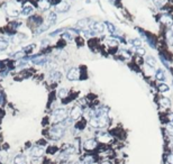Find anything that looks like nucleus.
I'll return each mask as SVG.
<instances>
[{
    "instance_id": "obj_1",
    "label": "nucleus",
    "mask_w": 173,
    "mask_h": 164,
    "mask_svg": "<svg viewBox=\"0 0 173 164\" xmlns=\"http://www.w3.org/2000/svg\"><path fill=\"white\" fill-rule=\"evenodd\" d=\"M108 123H109L108 117L103 112H97L90 119V125L95 128H98V129H102L105 127H107Z\"/></svg>"
},
{
    "instance_id": "obj_2",
    "label": "nucleus",
    "mask_w": 173,
    "mask_h": 164,
    "mask_svg": "<svg viewBox=\"0 0 173 164\" xmlns=\"http://www.w3.org/2000/svg\"><path fill=\"white\" fill-rule=\"evenodd\" d=\"M65 121H62V123H60L59 125H55V126H53L48 131V136L53 141H59L61 138L64 136L65 134Z\"/></svg>"
},
{
    "instance_id": "obj_3",
    "label": "nucleus",
    "mask_w": 173,
    "mask_h": 164,
    "mask_svg": "<svg viewBox=\"0 0 173 164\" xmlns=\"http://www.w3.org/2000/svg\"><path fill=\"white\" fill-rule=\"evenodd\" d=\"M67 118V109L66 108H57L53 112V119L55 123H62Z\"/></svg>"
},
{
    "instance_id": "obj_4",
    "label": "nucleus",
    "mask_w": 173,
    "mask_h": 164,
    "mask_svg": "<svg viewBox=\"0 0 173 164\" xmlns=\"http://www.w3.org/2000/svg\"><path fill=\"white\" fill-rule=\"evenodd\" d=\"M98 145H99V142L97 141L96 138H88V139H85L83 142L82 147L87 152H93V151H96L98 149Z\"/></svg>"
},
{
    "instance_id": "obj_5",
    "label": "nucleus",
    "mask_w": 173,
    "mask_h": 164,
    "mask_svg": "<svg viewBox=\"0 0 173 164\" xmlns=\"http://www.w3.org/2000/svg\"><path fill=\"white\" fill-rule=\"evenodd\" d=\"M45 153V149L44 147H42V146H33L32 149H29V156L33 159V160H40Z\"/></svg>"
},
{
    "instance_id": "obj_6",
    "label": "nucleus",
    "mask_w": 173,
    "mask_h": 164,
    "mask_svg": "<svg viewBox=\"0 0 173 164\" xmlns=\"http://www.w3.org/2000/svg\"><path fill=\"white\" fill-rule=\"evenodd\" d=\"M96 139L99 143L108 144V143H110L112 141V136L107 132H98L96 134Z\"/></svg>"
},
{
    "instance_id": "obj_7",
    "label": "nucleus",
    "mask_w": 173,
    "mask_h": 164,
    "mask_svg": "<svg viewBox=\"0 0 173 164\" xmlns=\"http://www.w3.org/2000/svg\"><path fill=\"white\" fill-rule=\"evenodd\" d=\"M81 164H98V157L93 154H87L85 156L80 159Z\"/></svg>"
},
{
    "instance_id": "obj_8",
    "label": "nucleus",
    "mask_w": 173,
    "mask_h": 164,
    "mask_svg": "<svg viewBox=\"0 0 173 164\" xmlns=\"http://www.w3.org/2000/svg\"><path fill=\"white\" fill-rule=\"evenodd\" d=\"M82 116V109L80 106H74L70 112V119L71 120H78Z\"/></svg>"
},
{
    "instance_id": "obj_9",
    "label": "nucleus",
    "mask_w": 173,
    "mask_h": 164,
    "mask_svg": "<svg viewBox=\"0 0 173 164\" xmlns=\"http://www.w3.org/2000/svg\"><path fill=\"white\" fill-rule=\"evenodd\" d=\"M66 78H67V80H71V81L78 80V79L80 78V71H79V69H77V67L70 69L69 72H67V74H66Z\"/></svg>"
},
{
    "instance_id": "obj_10",
    "label": "nucleus",
    "mask_w": 173,
    "mask_h": 164,
    "mask_svg": "<svg viewBox=\"0 0 173 164\" xmlns=\"http://www.w3.org/2000/svg\"><path fill=\"white\" fill-rule=\"evenodd\" d=\"M28 161H27V156L25 154H18L14 157L12 160V164H27Z\"/></svg>"
},
{
    "instance_id": "obj_11",
    "label": "nucleus",
    "mask_w": 173,
    "mask_h": 164,
    "mask_svg": "<svg viewBox=\"0 0 173 164\" xmlns=\"http://www.w3.org/2000/svg\"><path fill=\"white\" fill-rule=\"evenodd\" d=\"M7 12H8V15H10L11 17H15V16H18L19 10H18V8L16 7L14 4H8L7 5Z\"/></svg>"
},
{
    "instance_id": "obj_12",
    "label": "nucleus",
    "mask_w": 173,
    "mask_h": 164,
    "mask_svg": "<svg viewBox=\"0 0 173 164\" xmlns=\"http://www.w3.org/2000/svg\"><path fill=\"white\" fill-rule=\"evenodd\" d=\"M69 4L66 2V1H61L57 6H56V10L60 11V12H65V11L69 10Z\"/></svg>"
},
{
    "instance_id": "obj_13",
    "label": "nucleus",
    "mask_w": 173,
    "mask_h": 164,
    "mask_svg": "<svg viewBox=\"0 0 173 164\" xmlns=\"http://www.w3.org/2000/svg\"><path fill=\"white\" fill-rule=\"evenodd\" d=\"M38 7L41 10H47L48 8L51 7V4H50V1L48 0H40L38 1Z\"/></svg>"
},
{
    "instance_id": "obj_14",
    "label": "nucleus",
    "mask_w": 173,
    "mask_h": 164,
    "mask_svg": "<svg viewBox=\"0 0 173 164\" xmlns=\"http://www.w3.org/2000/svg\"><path fill=\"white\" fill-rule=\"evenodd\" d=\"M103 28H105V26H103L101 22H93V25H92V30L95 33H99V34L102 33Z\"/></svg>"
},
{
    "instance_id": "obj_15",
    "label": "nucleus",
    "mask_w": 173,
    "mask_h": 164,
    "mask_svg": "<svg viewBox=\"0 0 173 164\" xmlns=\"http://www.w3.org/2000/svg\"><path fill=\"white\" fill-rule=\"evenodd\" d=\"M164 162L165 164H173V152L170 151L168 153H165L164 155Z\"/></svg>"
},
{
    "instance_id": "obj_16",
    "label": "nucleus",
    "mask_w": 173,
    "mask_h": 164,
    "mask_svg": "<svg viewBox=\"0 0 173 164\" xmlns=\"http://www.w3.org/2000/svg\"><path fill=\"white\" fill-rule=\"evenodd\" d=\"M155 77H156V79H157L158 81H164V80H165V74H164V71H163V70H161V69H158L157 71H156V73H155Z\"/></svg>"
},
{
    "instance_id": "obj_17",
    "label": "nucleus",
    "mask_w": 173,
    "mask_h": 164,
    "mask_svg": "<svg viewBox=\"0 0 173 164\" xmlns=\"http://www.w3.org/2000/svg\"><path fill=\"white\" fill-rule=\"evenodd\" d=\"M160 104H161L162 107H164V108H169L170 106H171V102H170V100L168 98L163 97L160 99Z\"/></svg>"
},
{
    "instance_id": "obj_18",
    "label": "nucleus",
    "mask_w": 173,
    "mask_h": 164,
    "mask_svg": "<svg viewBox=\"0 0 173 164\" xmlns=\"http://www.w3.org/2000/svg\"><path fill=\"white\" fill-rule=\"evenodd\" d=\"M60 79H61V73H60V72H53V73L50 75V81L52 82L59 81Z\"/></svg>"
},
{
    "instance_id": "obj_19",
    "label": "nucleus",
    "mask_w": 173,
    "mask_h": 164,
    "mask_svg": "<svg viewBox=\"0 0 173 164\" xmlns=\"http://www.w3.org/2000/svg\"><path fill=\"white\" fill-rule=\"evenodd\" d=\"M161 22H164V24H165V25H168V26H171V25H172V22H173V20H172V18H171L170 16H162V17H161Z\"/></svg>"
},
{
    "instance_id": "obj_20",
    "label": "nucleus",
    "mask_w": 173,
    "mask_h": 164,
    "mask_svg": "<svg viewBox=\"0 0 173 164\" xmlns=\"http://www.w3.org/2000/svg\"><path fill=\"white\" fill-rule=\"evenodd\" d=\"M146 63L150 65V67H154L155 65H156V60H155L154 57L153 56H146Z\"/></svg>"
},
{
    "instance_id": "obj_21",
    "label": "nucleus",
    "mask_w": 173,
    "mask_h": 164,
    "mask_svg": "<svg viewBox=\"0 0 173 164\" xmlns=\"http://www.w3.org/2000/svg\"><path fill=\"white\" fill-rule=\"evenodd\" d=\"M153 2H154V5L157 8H161L168 2V0H153Z\"/></svg>"
},
{
    "instance_id": "obj_22",
    "label": "nucleus",
    "mask_w": 173,
    "mask_h": 164,
    "mask_svg": "<svg viewBox=\"0 0 173 164\" xmlns=\"http://www.w3.org/2000/svg\"><path fill=\"white\" fill-rule=\"evenodd\" d=\"M32 12H33V7H32V6H26L22 11V15H29Z\"/></svg>"
},
{
    "instance_id": "obj_23",
    "label": "nucleus",
    "mask_w": 173,
    "mask_h": 164,
    "mask_svg": "<svg viewBox=\"0 0 173 164\" xmlns=\"http://www.w3.org/2000/svg\"><path fill=\"white\" fill-rule=\"evenodd\" d=\"M165 131H166V133L170 135V136H172L173 137V124H168L165 126Z\"/></svg>"
},
{
    "instance_id": "obj_24",
    "label": "nucleus",
    "mask_w": 173,
    "mask_h": 164,
    "mask_svg": "<svg viewBox=\"0 0 173 164\" xmlns=\"http://www.w3.org/2000/svg\"><path fill=\"white\" fill-rule=\"evenodd\" d=\"M130 44L133 46H140L142 45V41L138 39V38H133V39H130Z\"/></svg>"
},
{
    "instance_id": "obj_25",
    "label": "nucleus",
    "mask_w": 173,
    "mask_h": 164,
    "mask_svg": "<svg viewBox=\"0 0 173 164\" xmlns=\"http://www.w3.org/2000/svg\"><path fill=\"white\" fill-rule=\"evenodd\" d=\"M57 94H59L60 98H65L66 94H67V90L64 89V88H62V89L59 90V92H57Z\"/></svg>"
},
{
    "instance_id": "obj_26",
    "label": "nucleus",
    "mask_w": 173,
    "mask_h": 164,
    "mask_svg": "<svg viewBox=\"0 0 173 164\" xmlns=\"http://www.w3.org/2000/svg\"><path fill=\"white\" fill-rule=\"evenodd\" d=\"M166 38H168V41L173 45V32L172 30H168V32H166Z\"/></svg>"
},
{
    "instance_id": "obj_27",
    "label": "nucleus",
    "mask_w": 173,
    "mask_h": 164,
    "mask_svg": "<svg viewBox=\"0 0 173 164\" xmlns=\"http://www.w3.org/2000/svg\"><path fill=\"white\" fill-rule=\"evenodd\" d=\"M56 20V15L55 12H51L50 15H48V22H51V24H53V22Z\"/></svg>"
},
{
    "instance_id": "obj_28",
    "label": "nucleus",
    "mask_w": 173,
    "mask_h": 164,
    "mask_svg": "<svg viewBox=\"0 0 173 164\" xmlns=\"http://www.w3.org/2000/svg\"><path fill=\"white\" fill-rule=\"evenodd\" d=\"M87 25H88V19H82V20L78 22V26L79 27H85Z\"/></svg>"
},
{
    "instance_id": "obj_29",
    "label": "nucleus",
    "mask_w": 173,
    "mask_h": 164,
    "mask_svg": "<svg viewBox=\"0 0 173 164\" xmlns=\"http://www.w3.org/2000/svg\"><path fill=\"white\" fill-rule=\"evenodd\" d=\"M158 89L161 92H166V91H169V86H166V84H160L158 86Z\"/></svg>"
},
{
    "instance_id": "obj_30",
    "label": "nucleus",
    "mask_w": 173,
    "mask_h": 164,
    "mask_svg": "<svg viewBox=\"0 0 173 164\" xmlns=\"http://www.w3.org/2000/svg\"><path fill=\"white\" fill-rule=\"evenodd\" d=\"M107 43L110 46H116L118 44V41L117 39H114V38H109V39H107Z\"/></svg>"
},
{
    "instance_id": "obj_31",
    "label": "nucleus",
    "mask_w": 173,
    "mask_h": 164,
    "mask_svg": "<svg viewBox=\"0 0 173 164\" xmlns=\"http://www.w3.org/2000/svg\"><path fill=\"white\" fill-rule=\"evenodd\" d=\"M8 47V43L6 41H0V50H6Z\"/></svg>"
},
{
    "instance_id": "obj_32",
    "label": "nucleus",
    "mask_w": 173,
    "mask_h": 164,
    "mask_svg": "<svg viewBox=\"0 0 173 164\" xmlns=\"http://www.w3.org/2000/svg\"><path fill=\"white\" fill-rule=\"evenodd\" d=\"M107 27H108V30L110 32V33H114L115 32V27L112 24H110V22H107Z\"/></svg>"
},
{
    "instance_id": "obj_33",
    "label": "nucleus",
    "mask_w": 173,
    "mask_h": 164,
    "mask_svg": "<svg viewBox=\"0 0 173 164\" xmlns=\"http://www.w3.org/2000/svg\"><path fill=\"white\" fill-rule=\"evenodd\" d=\"M98 164H115V163L111 162L110 160H101L100 162H98Z\"/></svg>"
},
{
    "instance_id": "obj_34",
    "label": "nucleus",
    "mask_w": 173,
    "mask_h": 164,
    "mask_svg": "<svg viewBox=\"0 0 173 164\" xmlns=\"http://www.w3.org/2000/svg\"><path fill=\"white\" fill-rule=\"evenodd\" d=\"M136 52H137V54H138V55H144V54H145V50L144 49H137L136 50Z\"/></svg>"
},
{
    "instance_id": "obj_35",
    "label": "nucleus",
    "mask_w": 173,
    "mask_h": 164,
    "mask_svg": "<svg viewBox=\"0 0 173 164\" xmlns=\"http://www.w3.org/2000/svg\"><path fill=\"white\" fill-rule=\"evenodd\" d=\"M161 60H162V62H163V64H164V65H165L166 67H169V62H166V60L165 59H164V57H163V56H161Z\"/></svg>"
},
{
    "instance_id": "obj_36",
    "label": "nucleus",
    "mask_w": 173,
    "mask_h": 164,
    "mask_svg": "<svg viewBox=\"0 0 173 164\" xmlns=\"http://www.w3.org/2000/svg\"><path fill=\"white\" fill-rule=\"evenodd\" d=\"M127 51H122V55H124L125 56V57H127V59H128V57H130V54H127Z\"/></svg>"
},
{
    "instance_id": "obj_37",
    "label": "nucleus",
    "mask_w": 173,
    "mask_h": 164,
    "mask_svg": "<svg viewBox=\"0 0 173 164\" xmlns=\"http://www.w3.org/2000/svg\"><path fill=\"white\" fill-rule=\"evenodd\" d=\"M169 119H170V121H171V124H173V114L169 115Z\"/></svg>"
},
{
    "instance_id": "obj_38",
    "label": "nucleus",
    "mask_w": 173,
    "mask_h": 164,
    "mask_svg": "<svg viewBox=\"0 0 173 164\" xmlns=\"http://www.w3.org/2000/svg\"><path fill=\"white\" fill-rule=\"evenodd\" d=\"M109 1H110V2H115V1H116V0H109Z\"/></svg>"
}]
</instances>
